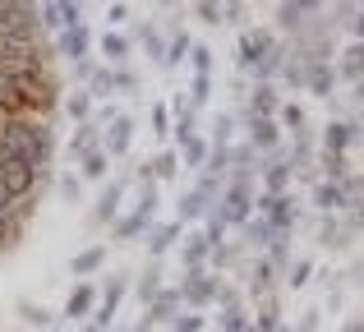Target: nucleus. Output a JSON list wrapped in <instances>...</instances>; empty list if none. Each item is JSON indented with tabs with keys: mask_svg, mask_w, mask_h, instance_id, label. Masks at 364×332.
Returning <instances> with one entry per match:
<instances>
[{
	"mask_svg": "<svg viewBox=\"0 0 364 332\" xmlns=\"http://www.w3.org/2000/svg\"><path fill=\"white\" fill-rule=\"evenodd\" d=\"M176 332H198V318H180V323H176Z\"/></svg>",
	"mask_w": 364,
	"mask_h": 332,
	"instance_id": "16",
	"label": "nucleus"
},
{
	"mask_svg": "<svg viewBox=\"0 0 364 332\" xmlns=\"http://www.w3.org/2000/svg\"><path fill=\"white\" fill-rule=\"evenodd\" d=\"M92 144V129H79V134H74V148H79V153H83V148H88Z\"/></svg>",
	"mask_w": 364,
	"mask_h": 332,
	"instance_id": "15",
	"label": "nucleus"
},
{
	"mask_svg": "<svg viewBox=\"0 0 364 332\" xmlns=\"http://www.w3.org/2000/svg\"><path fill=\"white\" fill-rule=\"evenodd\" d=\"M102 51H107L111 60H124V37H107V42H102Z\"/></svg>",
	"mask_w": 364,
	"mask_h": 332,
	"instance_id": "9",
	"label": "nucleus"
},
{
	"mask_svg": "<svg viewBox=\"0 0 364 332\" xmlns=\"http://www.w3.org/2000/svg\"><path fill=\"white\" fill-rule=\"evenodd\" d=\"M116 198H120V189L111 185L107 194H102V208H97V217H111V213H116Z\"/></svg>",
	"mask_w": 364,
	"mask_h": 332,
	"instance_id": "8",
	"label": "nucleus"
},
{
	"mask_svg": "<svg viewBox=\"0 0 364 332\" xmlns=\"http://www.w3.org/2000/svg\"><path fill=\"white\" fill-rule=\"evenodd\" d=\"M360 33H364V14H360Z\"/></svg>",
	"mask_w": 364,
	"mask_h": 332,
	"instance_id": "17",
	"label": "nucleus"
},
{
	"mask_svg": "<svg viewBox=\"0 0 364 332\" xmlns=\"http://www.w3.org/2000/svg\"><path fill=\"white\" fill-rule=\"evenodd\" d=\"M60 46H65V55H70V60H83V51H88V33H83V23H74V28H65V37H60Z\"/></svg>",
	"mask_w": 364,
	"mask_h": 332,
	"instance_id": "1",
	"label": "nucleus"
},
{
	"mask_svg": "<svg viewBox=\"0 0 364 332\" xmlns=\"http://www.w3.org/2000/svg\"><path fill=\"white\" fill-rule=\"evenodd\" d=\"M92 309V287H74V296H70V305H65V314L70 318H83Z\"/></svg>",
	"mask_w": 364,
	"mask_h": 332,
	"instance_id": "2",
	"label": "nucleus"
},
{
	"mask_svg": "<svg viewBox=\"0 0 364 332\" xmlns=\"http://www.w3.org/2000/svg\"><path fill=\"white\" fill-rule=\"evenodd\" d=\"M152 166H157V176H171V171H176V157H157Z\"/></svg>",
	"mask_w": 364,
	"mask_h": 332,
	"instance_id": "14",
	"label": "nucleus"
},
{
	"mask_svg": "<svg viewBox=\"0 0 364 332\" xmlns=\"http://www.w3.org/2000/svg\"><path fill=\"white\" fill-rule=\"evenodd\" d=\"M185 296H189V300H208V296H213V287H208L203 277H189V282H185Z\"/></svg>",
	"mask_w": 364,
	"mask_h": 332,
	"instance_id": "5",
	"label": "nucleus"
},
{
	"mask_svg": "<svg viewBox=\"0 0 364 332\" xmlns=\"http://www.w3.org/2000/svg\"><path fill=\"white\" fill-rule=\"evenodd\" d=\"M102 259H107L102 250H88V254H79V259H74V272H92V268H102Z\"/></svg>",
	"mask_w": 364,
	"mask_h": 332,
	"instance_id": "4",
	"label": "nucleus"
},
{
	"mask_svg": "<svg viewBox=\"0 0 364 332\" xmlns=\"http://www.w3.org/2000/svg\"><path fill=\"white\" fill-rule=\"evenodd\" d=\"M171 240H176V226H166V231H157V240H152V250H166Z\"/></svg>",
	"mask_w": 364,
	"mask_h": 332,
	"instance_id": "11",
	"label": "nucleus"
},
{
	"mask_svg": "<svg viewBox=\"0 0 364 332\" xmlns=\"http://www.w3.org/2000/svg\"><path fill=\"white\" fill-rule=\"evenodd\" d=\"M60 194H65V198H79V180L65 176V180H60Z\"/></svg>",
	"mask_w": 364,
	"mask_h": 332,
	"instance_id": "12",
	"label": "nucleus"
},
{
	"mask_svg": "<svg viewBox=\"0 0 364 332\" xmlns=\"http://www.w3.org/2000/svg\"><path fill=\"white\" fill-rule=\"evenodd\" d=\"M129 148V120H116V129H111V153H124Z\"/></svg>",
	"mask_w": 364,
	"mask_h": 332,
	"instance_id": "3",
	"label": "nucleus"
},
{
	"mask_svg": "<svg viewBox=\"0 0 364 332\" xmlns=\"http://www.w3.org/2000/svg\"><path fill=\"white\" fill-rule=\"evenodd\" d=\"M18 309H23V318H28V323H37V328H46V323H51V314H46L42 305H18Z\"/></svg>",
	"mask_w": 364,
	"mask_h": 332,
	"instance_id": "6",
	"label": "nucleus"
},
{
	"mask_svg": "<svg viewBox=\"0 0 364 332\" xmlns=\"http://www.w3.org/2000/svg\"><path fill=\"white\" fill-rule=\"evenodd\" d=\"M328 144H332V148H341V144H346V129L332 125V129H328Z\"/></svg>",
	"mask_w": 364,
	"mask_h": 332,
	"instance_id": "13",
	"label": "nucleus"
},
{
	"mask_svg": "<svg viewBox=\"0 0 364 332\" xmlns=\"http://www.w3.org/2000/svg\"><path fill=\"white\" fill-rule=\"evenodd\" d=\"M83 176H107V157H102V153H88V162H83Z\"/></svg>",
	"mask_w": 364,
	"mask_h": 332,
	"instance_id": "7",
	"label": "nucleus"
},
{
	"mask_svg": "<svg viewBox=\"0 0 364 332\" xmlns=\"http://www.w3.org/2000/svg\"><path fill=\"white\" fill-rule=\"evenodd\" d=\"M70 116H88V97H83V92L70 97Z\"/></svg>",
	"mask_w": 364,
	"mask_h": 332,
	"instance_id": "10",
	"label": "nucleus"
}]
</instances>
